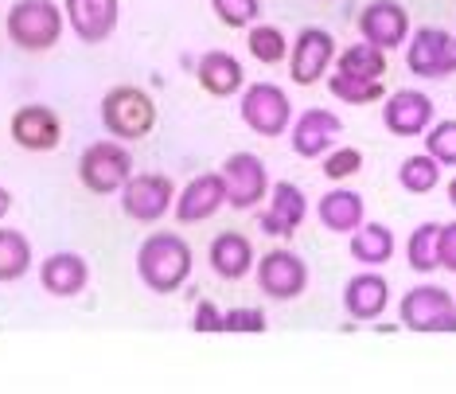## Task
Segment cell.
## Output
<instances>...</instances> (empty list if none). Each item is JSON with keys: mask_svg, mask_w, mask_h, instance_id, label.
<instances>
[{"mask_svg": "<svg viewBox=\"0 0 456 394\" xmlns=\"http://www.w3.org/2000/svg\"><path fill=\"white\" fill-rule=\"evenodd\" d=\"M437 262H441V269H449V274H456V223H441Z\"/></svg>", "mask_w": 456, "mask_h": 394, "instance_id": "obj_35", "label": "cell"}, {"mask_svg": "<svg viewBox=\"0 0 456 394\" xmlns=\"http://www.w3.org/2000/svg\"><path fill=\"white\" fill-rule=\"evenodd\" d=\"M398 320L410 332H456V300L441 285H418L402 297Z\"/></svg>", "mask_w": 456, "mask_h": 394, "instance_id": "obj_6", "label": "cell"}, {"mask_svg": "<svg viewBox=\"0 0 456 394\" xmlns=\"http://www.w3.org/2000/svg\"><path fill=\"white\" fill-rule=\"evenodd\" d=\"M223 180H226V207H234V211H254L269 195L265 164L254 152H231L223 164Z\"/></svg>", "mask_w": 456, "mask_h": 394, "instance_id": "obj_9", "label": "cell"}, {"mask_svg": "<svg viewBox=\"0 0 456 394\" xmlns=\"http://www.w3.org/2000/svg\"><path fill=\"white\" fill-rule=\"evenodd\" d=\"M362 168V152L359 149H351V144H339V149H328L324 152V172L331 184L336 180H351V176H355Z\"/></svg>", "mask_w": 456, "mask_h": 394, "instance_id": "obj_32", "label": "cell"}, {"mask_svg": "<svg viewBox=\"0 0 456 394\" xmlns=\"http://www.w3.org/2000/svg\"><path fill=\"white\" fill-rule=\"evenodd\" d=\"M336 70L344 75H355V78H382L387 75V51L375 47V44H351L336 55Z\"/></svg>", "mask_w": 456, "mask_h": 394, "instance_id": "obj_25", "label": "cell"}, {"mask_svg": "<svg viewBox=\"0 0 456 394\" xmlns=\"http://www.w3.org/2000/svg\"><path fill=\"white\" fill-rule=\"evenodd\" d=\"M129 176H133V157L126 144H118V141H94L78 157V180H82V188L94 195L121 192Z\"/></svg>", "mask_w": 456, "mask_h": 394, "instance_id": "obj_4", "label": "cell"}, {"mask_svg": "<svg viewBox=\"0 0 456 394\" xmlns=\"http://www.w3.org/2000/svg\"><path fill=\"white\" fill-rule=\"evenodd\" d=\"M433 118H437V106L421 90H394L387 98V106H382V126L394 137H421L433 126Z\"/></svg>", "mask_w": 456, "mask_h": 394, "instance_id": "obj_12", "label": "cell"}, {"mask_svg": "<svg viewBox=\"0 0 456 394\" xmlns=\"http://www.w3.org/2000/svg\"><path fill=\"white\" fill-rule=\"evenodd\" d=\"M305 215H308L305 192L289 180H277L273 188H269V211L257 215V226H262L265 234L289 238V234H297V226L305 223Z\"/></svg>", "mask_w": 456, "mask_h": 394, "instance_id": "obj_16", "label": "cell"}, {"mask_svg": "<svg viewBox=\"0 0 456 394\" xmlns=\"http://www.w3.org/2000/svg\"><path fill=\"white\" fill-rule=\"evenodd\" d=\"M289 129H293V152L297 157L300 160H316V157H324L331 144H336V137L344 133V121H339L331 110L313 106V110L300 113Z\"/></svg>", "mask_w": 456, "mask_h": 394, "instance_id": "obj_15", "label": "cell"}, {"mask_svg": "<svg viewBox=\"0 0 456 394\" xmlns=\"http://www.w3.org/2000/svg\"><path fill=\"white\" fill-rule=\"evenodd\" d=\"M137 274L152 293H175L191 277V246L175 231H157L141 242Z\"/></svg>", "mask_w": 456, "mask_h": 394, "instance_id": "obj_1", "label": "cell"}, {"mask_svg": "<svg viewBox=\"0 0 456 394\" xmlns=\"http://www.w3.org/2000/svg\"><path fill=\"white\" fill-rule=\"evenodd\" d=\"M390 305V282L375 269H362L355 274L351 282L344 285V308L351 320H359V324H367V320H379L387 313Z\"/></svg>", "mask_w": 456, "mask_h": 394, "instance_id": "obj_19", "label": "cell"}, {"mask_svg": "<svg viewBox=\"0 0 456 394\" xmlns=\"http://www.w3.org/2000/svg\"><path fill=\"white\" fill-rule=\"evenodd\" d=\"M63 16L82 44H106L118 28V0H63Z\"/></svg>", "mask_w": 456, "mask_h": 394, "instance_id": "obj_18", "label": "cell"}, {"mask_svg": "<svg viewBox=\"0 0 456 394\" xmlns=\"http://www.w3.org/2000/svg\"><path fill=\"white\" fill-rule=\"evenodd\" d=\"M331 59H336V39L324 28H300L297 44H289V75L297 86H313L328 75Z\"/></svg>", "mask_w": 456, "mask_h": 394, "instance_id": "obj_11", "label": "cell"}, {"mask_svg": "<svg viewBox=\"0 0 456 394\" xmlns=\"http://www.w3.org/2000/svg\"><path fill=\"white\" fill-rule=\"evenodd\" d=\"M32 269V242L20 231H0V282H20Z\"/></svg>", "mask_w": 456, "mask_h": 394, "instance_id": "obj_27", "label": "cell"}, {"mask_svg": "<svg viewBox=\"0 0 456 394\" xmlns=\"http://www.w3.org/2000/svg\"><path fill=\"white\" fill-rule=\"evenodd\" d=\"M12 141L28 152H51L63 141V126L59 113L47 106H20L12 113Z\"/></svg>", "mask_w": 456, "mask_h": 394, "instance_id": "obj_17", "label": "cell"}, {"mask_svg": "<svg viewBox=\"0 0 456 394\" xmlns=\"http://www.w3.org/2000/svg\"><path fill=\"white\" fill-rule=\"evenodd\" d=\"M328 90H331V98L347 102V106H370V102H379L387 94L382 78H355V75H344V70H336L328 78Z\"/></svg>", "mask_w": 456, "mask_h": 394, "instance_id": "obj_29", "label": "cell"}, {"mask_svg": "<svg viewBox=\"0 0 456 394\" xmlns=\"http://www.w3.org/2000/svg\"><path fill=\"white\" fill-rule=\"evenodd\" d=\"M250 55L265 67H277L289 59V39L273 24H250Z\"/></svg>", "mask_w": 456, "mask_h": 394, "instance_id": "obj_30", "label": "cell"}, {"mask_svg": "<svg viewBox=\"0 0 456 394\" xmlns=\"http://www.w3.org/2000/svg\"><path fill=\"white\" fill-rule=\"evenodd\" d=\"M172 207H175V219L180 223H207L211 215H219L226 207L223 172H203V176H195V180H188Z\"/></svg>", "mask_w": 456, "mask_h": 394, "instance_id": "obj_14", "label": "cell"}, {"mask_svg": "<svg viewBox=\"0 0 456 394\" xmlns=\"http://www.w3.org/2000/svg\"><path fill=\"white\" fill-rule=\"evenodd\" d=\"M398 184L410 195H429L441 184V164L429 157V152H413V157L402 160L398 168Z\"/></svg>", "mask_w": 456, "mask_h": 394, "instance_id": "obj_26", "label": "cell"}, {"mask_svg": "<svg viewBox=\"0 0 456 394\" xmlns=\"http://www.w3.org/2000/svg\"><path fill=\"white\" fill-rule=\"evenodd\" d=\"M406 67L418 78L456 75V36H449L444 28H418L406 44Z\"/></svg>", "mask_w": 456, "mask_h": 394, "instance_id": "obj_7", "label": "cell"}, {"mask_svg": "<svg viewBox=\"0 0 456 394\" xmlns=\"http://www.w3.org/2000/svg\"><path fill=\"white\" fill-rule=\"evenodd\" d=\"M172 203H175V188L168 176H160V172L129 176L126 188H121V211L133 223H160L172 211Z\"/></svg>", "mask_w": 456, "mask_h": 394, "instance_id": "obj_8", "label": "cell"}, {"mask_svg": "<svg viewBox=\"0 0 456 394\" xmlns=\"http://www.w3.org/2000/svg\"><path fill=\"white\" fill-rule=\"evenodd\" d=\"M257 269V289L269 300H293L308 289V262L293 250H269L254 262Z\"/></svg>", "mask_w": 456, "mask_h": 394, "instance_id": "obj_10", "label": "cell"}, {"mask_svg": "<svg viewBox=\"0 0 456 394\" xmlns=\"http://www.w3.org/2000/svg\"><path fill=\"white\" fill-rule=\"evenodd\" d=\"M102 126H106L110 137L141 141L157 126V102L144 94L141 86H113L102 98Z\"/></svg>", "mask_w": 456, "mask_h": 394, "instance_id": "obj_2", "label": "cell"}, {"mask_svg": "<svg viewBox=\"0 0 456 394\" xmlns=\"http://www.w3.org/2000/svg\"><path fill=\"white\" fill-rule=\"evenodd\" d=\"M449 203L456 207V176H452V184H449Z\"/></svg>", "mask_w": 456, "mask_h": 394, "instance_id": "obj_38", "label": "cell"}, {"mask_svg": "<svg viewBox=\"0 0 456 394\" xmlns=\"http://www.w3.org/2000/svg\"><path fill=\"white\" fill-rule=\"evenodd\" d=\"M359 32L367 44L390 51V47H398L410 39V12L398 4V0H370V4L359 12Z\"/></svg>", "mask_w": 456, "mask_h": 394, "instance_id": "obj_13", "label": "cell"}, {"mask_svg": "<svg viewBox=\"0 0 456 394\" xmlns=\"http://www.w3.org/2000/svg\"><path fill=\"white\" fill-rule=\"evenodd\" d=\"M425 152L441 168H456V121H433L425 129Z\"/></svg>", "mask_w": 456, "mask_h": 394, "instance_id": "obj_31", "label": "cell"}, {"mask_svg": "<svg viewBox=\"0 0 456 394\" xmlns=\"http://www.w3.org/2000/svg\"><path fill=\"white\" fill-rule=\"evenodd\" d=\"M211 8L226 28H250L262 16V0H211Z\"/></svg>", "mask_w": 456, "mask_h": 394, "instance_id": "obj_33", "label": "cell"}, {"mask_svg": "<svg viewBox=\"0 0 456 394\" xmlns=\"http://www.w3.org/2000/svg\"><path fill=\"white\" fill-rule=\"evenodd\" d=\"M254 246L246 234L238 231H223L219 238L211 242V269L223 277V282H242L246 274L254 269Z\"/></svg>", "mask_w": 456, "mask_h": 394, "instance_id": "obj_22", "label": "cell"}, {"mask_svg": "<svg viewBox=\"0 0 456 394\" xmlns=\"http://www.w3.org/2000/svg\"><path fill=\"white\" fill-rule=\"evenodd\" d=\"M238 113H242V121L257 137H281L293 126V102H289V94L277 82H250L242 90Z\"/></svg>", "mask_w": 456, "mask_h": 394, "instance_id": "obj_5", "label": "cell"}, {"mask_svg": "<svg viewBox=\"0 0 456 394\" xmlns=\"http://www.w3.org/2000/svg\"><path fill=\"white\" fill-rule=\"evenodd\" d=\"M316 219L331 234H351L362 223V195L351 188H331L316 207Z\"/></svg>", "mask_w": 456, "mask_h": 394, "instance_id": "obj_23", "label": "cell"}, {"mask_svg": "<svg viewBox=\"0 0 456 394\" xmlns=\"http://www.w3.org/2000/svg\"><path fill=\"white\" fill-rule=\"evenodd\" d=\"M351 258L362 266H387L394 258V234L382 223H359L351 231Z\"/></svg>", "mask_w": 456, "mask_h": 394, "instance_id": "obj_24", "label": "cell"}, {"mask_svg": "<svg viewBox=\"0 0 456 394\" xmlns=\"http://www.w3.org/2000/svg\"><path fill=\"white\" fill-rule=\"evenodd\" d=\"M195 78H200V86L211 98H231L246 86V70L231 51H207L200 63H195Z\"/></svg>", "mask_w": 456, "mask_h": 394, "instance_id": "obj_21", "label": "cell"}, {"mask_svg": "<svg viewBox=\"0 0 456 394\" xmlns=\"http://www.w3.org/2000/svg\"><path fill=\"white\" fill-rule=\"evenodd\" d=\"M191 328H195V332H223V313L211 305V300H200V305H195Z\"/></svg>", "mask_w": 456, "mask_h": 394, "instance_id": "obj_36", "label": "cell"}, {"mask_svg": "<svg viewBox=\"0 0 456 394\" xmlns=\"http://www.w3.org/2000/svg\"><path fill=\"white\" fill-rule=\"evenodd\" d=\"M39 282L51 297H78L82 289L90 282V266L82 254H70V250H59L44 258V266H39Z\"/></svg>", "mask_w": 456, "mask_h": 394, "instance_id": "obj_20", "label": "cell"}, {"mask_svg": "<svg viewBox=\"0 0 456 394\" xmlns=\"http://www.w3.org/2000/svg\"><path fill=\"white\" fill-rule=\"evenodd\" d=\"M437 238H441V223H421L418 231L410 234L406 262H410L413 274H433V269H441V262H437Z\"/></svg>", "mask_w": 456, "mask_h": 394, "instance_id": "obj_28", "label": "cell"}, {"mask_svg": "<svg viewBox=\"0 0 456 394\" xmlns=\"http://www.w3.org/2000/svg\"><path fill=\"white\" fill-rule=\"evenodd\" d=\"M8 211H12V192H8V188H0V219H4Z\"/></svg>", "mask_w": 456, "mask_h": 394, "instance_id": "obj_37", "label": "cell"}, {"mask_svg": "<svg viewBox=\"0 0 456 394\" xmlns=\"http://www.w3.org/2000/svg\"><path fill=\"white\" fill-rule=\"evenodd\" d=\"M223 332H265V313L262 308H231L223 313Z\"/></svg>", "mask_w": 456, "mask_h": 394, "instance_id": "obj_34", "label": "cell"}, {"mask_svg": "<svg viewBox=\"0 0 456 394\" xmlns=\"http://www.w3.org/2000/svg\"><path fill=\"white\" fill-rule=\"evenodd\" d=\"M63 20L55 0H16L8 12V39L24 51H47L63 36Z\"/></svg>", "mask_w": 456, "mask_h": 394, "instance_id": "obj_3", "label": "cell"}]
</instances>
